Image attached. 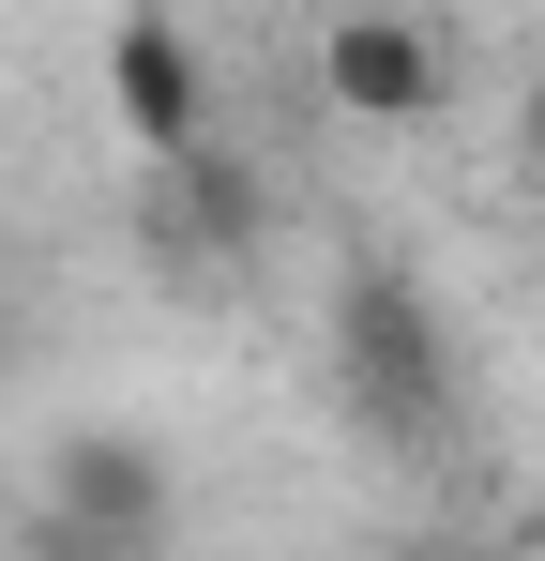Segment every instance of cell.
Masks as SVG:
<instances>
[{"mask_svg": "<svg viewBox=\"0 0 545 561\" xmlns=\"http://www.w3.org/2000/svg\"><path fill=\"white\" fill-rule=\"evenodd\" d=\"M334 394H349L363 440H394V456L454 425V334H440V304H425L409 259H349L334 274Z\"/></svg>", "mask_w": 545, "mask_h": 561, "instance_id": "cell-1", "label": "cell"}, {"mask_svg": "<svg viewBox=\"0 0 545 561\" xmlns=\"http://www.w3.org/2000/svg\"><path fill=\"white\" fill-rule=\"evenodd\" d=\"M182 531V470L152 425H61L46 440V501H31V561H152Z\"/></svg>", "mask_w": 545, "mask_h": 561, "instance_id": "cell-2", "label": "cell"}, {"mask_svg": "<svg viewBox=\"0 0 545 561\" xmlns=\"http://www.w3.org/2000/svg\"><path fill=\"white\" fill-rule=\"evenodd\" d=\"M106 106H121V137L167 168L212 137V61H197V31H182L167 0H121V31H106Z\"/></svg>", "mask_w": 545, "mask_h": 561, "instance_id": "cell-3", "label": "cell"}, {"mask_svg": "<svg viewBox=\"0 0 545 561\" xmlns=\"http://www.w3.org/2000/svg\"><path fill=\"white\" fill-rule=\"evenodd\" d=\"M318 92L349 106L363 137H409V122H440V46L409 31V0H349L318 31Z\"/></svg>", "mask_w": 545, "mask_h": 561, "instance_id": "cell-4", "label": "cell"}, {"mask_svg": "<svg viewBox=\"0 0 545 561\" xmlns=\"http://www.w3.org/2000/svg\"><path fill=\"white\" fill-rule=\"evenodd\" d=\"M243 243H258V168H243L228 137L167 152V168H152V259H182V274H228Z\"/></svg>", "mask_w": 545, "mask_h": 561, "instance_id": "cell-5", "label": "cell"}, {"mask_svg": "<svg viewBox=\"0 0 545 561\" xmlns=\"http://www.w3.org/2000/svg\"><path fill=\"white\" fill-rule=\"evenodd\" d=\"M0 365H15V288H0Z\"/></svg>", "mask_w": 545, "mask_h": 561, "instance_id": "cell-6", "label": "cell"}, {"mask_svg": "<svg viewBox=\"0 0 545 561\" xmlns=\"http://www.w3.org/2000/svg\"><path fill=\"white\" fill-rule=\"evenodd\" d=\"M531 152H545V77H531Z\"/></svg>", "mask_w": 545, "mask_h": 561, "instance_id": "cell-7", "label": "cell"}]
</instances>
